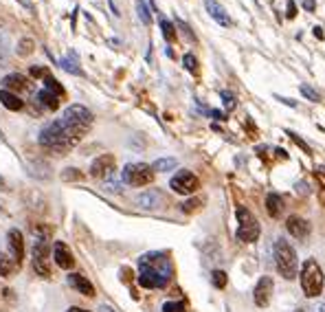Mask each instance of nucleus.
I'll return each instance as SVG.
<instances>
[{
	"label": "nucleus",
	"mask_w": 325,
	"mask_h": 312,
	"mask_svg": "<svg viewBox=\"0 0 325 312\" xmlns=\"http://www.w3.org/2000/svg\"><path fill=\"white\" fill-rule=\"evenodd\" d=\"M171 277V264L165 253H147L139 259V284L143 288H162Z\"/></svg>",
	"instance_id": "f257e3e1"
},
{
	"label": "nucleus",
	"mask_w": 325,
	"mask_h": 312,
	"mask_svg": "<svg viewBox=\"0 0 325 312\" xmlns=\"http://www.w3.org/2000/svg\"><path fill=\"white\" fill-rule=\"evenodd\" d=\"M79 139H81V134L73 130L64 119L51 121L40 132V145H44L46 149H55V152H68Z\"/></svg>",
	"instance_id": "f03ea898"
},
{
	"label": "nucleus",
	"mask_w": 325,
	"mask_h": 312,
	"mask_svg": "<svg viewBox=\"0 0 325 312\" xmlns=\"http://www.w3.org/2000/svg\"><path fill=\"white\" fill-rule=\"evenodd\" d=\"M275 264H277V270H279L281 277H285V279H294L297 277V268H299L297 250L284 237H279L275 242Z\"/></svg>",
	"instance_id": "7ed1b4c3"
},
{
	"label": "nucleus",
	"mask_w": 325,
	"mask_h": 312,
	"mask_svg": "<svg viewBox=\"0 0 325 312\" xmlns=\"http://www.w3.org/2000/svg\"><path fill=\"white\" fill-rule=\"evenodd\" d=\"M299 279H301V288L307 297L321 294V290H323V270H321L316 259H305V262H303Z\"/></svg>",
	"instance_id": "20e7f679"
},
{
	"label": "nucleus",
	"mask_w": 325,
	"mask_h": 312,
	"mask_svg": "<svg viewBox=\"0 0 325 312\" xmlns=\"http://www.w3.org/2000/svg\"><path fill=\"white\" fill-rule=\"evenodd\" d=\"M235 215H237V240L246 242V244H250V242L257 240L259 231H262V229H259L257 218H255L246 207H237Z\"/></svg>",
	"instance_id": "39448f33"
},
{
	"label": "nucleus",
	"mask_w": 325,
	"mask_h": 312,
	"mask_svg": "<svg viewBox=\"0 0 325 312\" xmlns=\"http://www.w3.org/2000/svg\"><path fill=\"white\" fill-rule=\"evenodd\" d=\"M154 180V169L145 163H127L123 167V183L132 185V187H143Z\"/></svg>",
	"instance_id": "423d86ee"
},
{
	"label": "nucleus",
	"mask_w": 325,
	"mask_h": 312,
	"mask_svg": "<svg viewBox=\"0 0 325 312\" xmlns=\"http://www.w3.org/2000/svg\"><path fill=\"white\" fill-rule=\"evenodd\" d=\"M61 119H64L73 130H77L79 134H83V132L90 127V123H92V112L88 108H83V105L73 104V105H68V108L64 110V117H61Z\"/></svg>",
	"instance_id": "0eeeda50"
},
{
	"label": "nucleus",
	"mask_w": 325,
	"mask_h": 312,
	"mask_svg": "<svg viewBox=\"0 0 325 312\" xmlns=\"http://www.w3.org/2000/svg\"><path fill=\"white\" fill-rule=\"evenodd\" d=\"M33 270L42 277L51 275V246L46 237H38L33 242Z\"/></svg>",
	"instance_id": "6e6552de"
},
{
	"label": "nucleus",
	"mask_w": 325,
	"mask_h": 312,
	"mask_svg": "<svg viewBox=\"0 0 325 312\" xmlns=\"http://www.w3.org/2000/svg\"><path fill=\"white\" fill-rule=\"evenodd\" d=\"M169 187L174 189L176 193H183V196H189V193H196L198 187H200V180L191 174V171L183 169L169 180Z\"/></svg>",
	"instance_id": "1a4fd4ad"
},
{
	"label": "nucleus",
	"mask_w": 325,
	"mask_h": 312,
	"mask_svg": "<svg viewBox=\"0 0 325 312\" xmlns=\"http://www.w3.org/2000/svg\"><path fill=\"white\" fill-rule=\"evenodd\" d=\"M272 290H275V284H272V277H262L255 286V292H253V301L255 306L259 308H266L272 299Z\"/></svg>",
	"instance_id": "9d476101"
},
{
	"label": "nucleus",
	"mask_w": 325,
	"mask_h": 312,
	"mask_svg": "<svg viewBox=\"0 0 325 312\" xmlns=\"http://www.w3.org/2000/svg\"><path fill=\"white\" fill-rule=\"evenodd\" d=\"M114 171V156L112 154H101L95 158L90 165V176L92 178H110Z\"/></svg>",
	"instance_id": "9b49d317"
},
{
	"label": "nucleus",
	"mask_w": 325,
	"mask_h": 312,
	"mask_svg": "<svg viewBox=\"0 0 325 312\" xmlns=\"http://www.w3.org/2000/svg\"><path fill=\"white\" fill-rule=\"evenodd\" d=\"M7 242H9V255L18 262V266L22 264L24 259V240H22V233L18 229H11L7 233Z\"/></svg>",
	"instance_id": "f8f14e48"
},
{
	"label": "nucleus",
	"mask_w": 325,
	"mask_h": 312,
	"mask_svg": "<svg viewBox=\"0 0 325 312\" xmlns=\"http://www.w3.org/2000/svg\"><path fill=\"white\" fill-rule=\"evenodd\" d=\"M2 86L4 90H18V92H31L33 90V83L24 77V75H18V73H11L2 79Z\"/></svg>",
	"instance_id": "ddd939ff"
},
{
	"label": "nucleus",
	"mask_w": 325,
	"mask_h": 312,
	"mask_svg": "<svg viewBox=\"0 0 325 312\" xmlns=\"http://www.w3.org/2000/svg\"><path fill=\"white\" fill-rule=\"evenodd\" d=\"M53 259H55V264L60 268H64V270L73 268V264H75L73 253H70V249L64 242H55V246H53Z\"/></svg>",
	"instance_id": "4468645a"
},
{
	"label": "nucleus",
	"mask_w": 325,
	"mask_h": 312,
	"mask_svg": "<svg viewBox=\"0 0 325 312\" xmlns=\"http://www.w3.org/2000/svg\"><path fill=\"white\" fill-rule=\"evenodd\" d=\"M285 229H288V233L292 237H297V240H303V237L310 233V222L303 218H299V215H290L288 220H285Z\"/></svg>",
	"instance_id": "2eb2a0df"
},
{
	"label": "nucleus",
	"mask_w": 325,
	"mask_h": 312,
	"mask_svg": "<svg viewBox=\"0 0 325 312\" xmlns=\"http://www.w3.org/2000/svg\"><path fill=\"white\" fill-rule=\"evenodd\" d=\"M204 7H206V11H209V16L213 18L218 24H222V26H231V18H228V13H226V9L222 7V4L218 2V0H204Z\"/></svg>",
	"instance_id": "dca6fc26"
},
{
	"label": "nucleus",
	"mask_w": 325,
	"mask_h": 312,
	"mask_svg": "<svg viewBox=\"0 0 325 312\" xmlns=\"http://www.w3.org/2000/svg\"><path fill=\"white\" fill-rule=\"evenodd\" d=\"M68 284L73 286L77 292L86 294V297H95V286H92L83 275H79V272H70V275H68Z\"/></svg>",
	"instance_id": "f3484780"
},
{
	"label": "nucleus",
	"mask_w": 325,
	"mask_h": 312,
	"mask_svg": "<svg viewBox=\"0 0 325 312\" xmlns=\"http://www.w3.org/2000/svg\"><path fill=\"white\" fill-rule=\"evenodd\" d=\"M162 202V196L158 191H145L141 196H136V205L141 209H158Z\"/></svg>",
	"instance_id": "a211bd4d"
},
{
	"label": "nucleus",
	"mask_w": 325,
	"mask_h": 312,
	"mask_svg": "<svg viewBox=\"0 0 325 312\" xmlns=\"http://www.w3.org/2000/svg\"><path fill=\"white\" fill-rule=\"evenodd\" d=\"M0 104L4 105L7 110H11V112H16V110H22L24 108V104H22V99L16 95V92H11V90H0Z\"/></svg>",
	"instance_id": "6ab92c4d"
},
{
	"label": "nucleus",
	"mask_w": 325,
	"mask_h": 312,
	"mask_svg": "<svg viewBox=\"0 0 325 312\" xmlns=\"http://www.w3.org/2000/svg\"><path fill=\"white\" fill-rule=\"evenodd\" d=\"M266 211L270 218H281L284 213V200L279 193H268L266 196Z\"/></svg>",
	"instance_id": "aec40b11"
},
{
	"label": "nucleus",
	"mask_w": 325,
	"mask_h": 312,
	"mask_svg": "<svg viewBox=\"0 0 325 312\" xmlns=\"http://www.w3.org/2000/svg\"><path fill=\"white\" fill-rule=\"evenodd\" d=\"M38 101L44 105V108H48V110H57V108H60V97L53 95V92L46 90V88L38 92Z\"/></svg>",
	"instance_id": "412c9836"
},
{
	"label": "nucleus",
	"mask_w": 325,
	"mask_h": 312,
	"mask_svg": "<svg viewBox=\"0 0 325 312\" xmlns=\"http://www.w3.org/2000/svg\"><path fill=\"white\" fill-rule=\"evenodd\" d=\"M16 268H20V266H18V262L11 255L0 253V277H9L11 272H16Z\"/></svg>",
	"instance_id": "4be33fe9"
},
{
	"label": "nucleus",
	"mask_w": 325,
	"mask_h": 312,
	"mask_svg": "<svg viewBox=\"0 0 325 312\" xmlns=\"http://www.w3.org/2000/svg\"><path fill=\"white\" fill-rule=\"evenodd\" d=\"M60 66L66 70V73H73V75H83V70L79 68V64H77V57L75 55H70V57H61L60 60Z\"/></svg>",
	"instance_id": "5701e85b"
},
{
	"label": "nucleus",
	"mask_w": 325,
	"mask_h": 312,
	"mask_svg": "<svg viewBox=\"0 0 325 312\" xmlns=\"http://www.w3.org/2000/svg\"><path fill=\"white\" fill-rule=\"evenodd\" d=\"M176 165H178V163H176V158H158V161H154L152 169L154 171H171Z\"/></svg>",
	"instance_id": "b1692460"
},
{
	"label": "nucleus",
	"mask_w": 325,
	"mask_h": 312,
	"mask_svg": "<svg viewBox=\"0 0 325 312\" xmlns=\"http://www.w3.org/2000/svg\"><path fill=\"white\" fill-rule=\"evenodd\" d=\"M161 29H162V38L167 42H176V26L167 18H161Z\"/></svg>",
	"instance_id": "393cba45"
},
{
	"label": "nucleus",
	"mask_w": 325,
	"mask_h": 312,
	"mask_svg": "<svg viewBox=\"0 0 325 312\" xmlns=\"http://www.w3.org/2000/svg\"><path fill=\"white\" fill-rule=\"evenodd\" d=\"M136 11H139V18L143 24H152V13H149V7L145 0H136Z\"/></svg>",
	"instance_id": "a878e982"
},
{
	"label": "nucleus",
	"mask_w": 325,
	"mask_h": 312,
	"mask_svg": "<svg viewBox=\"0 0 325 312\" xmlns=\"http://www.w3.org/2000/svg\"><path fill=\"white\" fill-rule=\"evenodd\" d=\"M48 165H44V163H31V176H38V178H48Z\"/></svg>",
	"instance_id": "bb28decb"
},
{
	"label": "nucleus",
	"mask_w": 325,
	"mask_h": 312,
	"mask_svg": "<svg viewBox=\"0 0 325 312\" xmlns=\"http://www.w3.org/2000/svg\"><path fill=\"white\" fill-rule=\"evenodd\" d=\"M44 83H46V90H51L53 95H57V97H64V88L60 86V82H57V79H53V77H46V79H44Z\"/></svg>",
	"instance_id": "cd10ccee"
},
{
	"label": "nucleus",
	"mask_w": 325,
	"mask_h": 312,
	"mask_svg": "<svg viewBox=\"0 0 325 312\" xmlns=\"http://www.w3.org/2000/svg\"><path fill=\"white\" fill-rule=\"evenodd\" d=\"M33 46H35V42H33V40H20V42H18V55H22V57L31 55Z\"/></svg>",
	"instance_id": "c85d7f7f"
},
{
	"label": "nucleus",
	"mask_w": 325,
	"mask_h": 312,
	"mask_svg": "<svg viewBox=\"0 0 325 312\" xmlns=\"http://www.w3.org/2000/svg\"><path fill=\"white\" fill-rule=\"evenodd\" d=\"M299 90H301V95L307 97L310 101H321V95L312 86H307V83H301V86H299Z\"/></svg>",
	"instance_id": "c756f323"
},
{
	"label": "nucleus",
	"mask_w": 325,
	"mask_h": 312,
	"mask_svg": "<svg viewBox=\"0 0 325 312\" xmlns=\"http://www.w3.org/2000/svg\"><path fill=\"white\" fill-rule=\"evenodd\" d=\"M211 281H213L215 288H224V286H226V272H224V270H213V272H211Z\"/></svg>",
	"instance_id": "7c9ffc66"
},
{
	"label": "nucleus",
	"mask_w": 325,
	"mask_h": 312,
	"mask_svg": "<svg viewBox=\"0 0 325 312\" xmlns=\"http://www.w3.org/2000/svg\"><path fill=\"white\" fill-rule=\"evenodd\" d=\"M183 64H184V68H187L189 73H196V70H198V60L191 55V53H187V55L183 57Z\"/></svg>",
	"instance_id": "2f4dec72"
},
{
	"label": "nucleus",
	"mask_w": 325,
	"mask_h": 312,
	"mask_svg": "<svg viewBox=\"0 0 325 312\" xmlns=\"http://www.w3.org/2000/svg\"><path fill=\"white\" fill-rule=\"evenodd\" d=\"M162 312H184V303L183 301H167L162 306Z\"/></svg>",
	"instance_id": "473e14b6"
},
{
	"label": "nucleus",
	"mask_w": 325,
	"mask_h": 312,
	"mask_svg": "<svg viewBox=\"0 0 325 312\" xmlns=\"http://www.w3.org/2000/svg\"><path fill=\"white\" fill-rule=\"evenodd\" d=\"M31 77H35V79H46V77H51V75H48V70L44 68V66H31Z\"/></svg>",
	"instance_id": "72a5a7b5"
},
{
	"label": "nucleus",
	"mask_w": 325,
	"mask_h": 312,
	"mask_svg": "<svg viewBox=\"0 0 325 312\" xmlns=\"http://www.w3.org/2000/svg\"><path fill=\"white\" fill-rule=\"evenodd\" d=\"M200 205H202V200H198V198H196V200H187V202H183L180 207H183L184 213H191V211H196Z\"/></svg>",
	"instance_id": "f704fd0d"
},
{
	"label": "nucleus",
	"mask_w": 325,
	"mask_h": 312,
	"mask_svg": "<svg viewBox=\"0 0 325 312\" xmlns=\"http://www.w3.org/2000/svg\"><path fill=\"white\" fill-rule=\"evenodd\" d=\"M220 97L224 99V108H226V110H231L233 105H235V97H233L228 90H222V92H220Z\"/></svg>",
	"instance_id": "c9c22d12"
},
{
	"label": "nucleus",
	"mask_w": 325,
	"mask_h": 312,
	"mask_svg": "<svg viewBox=\"0 0 325 312\" xmlns=\"http://www.w3.org/2000/svg\"><path fill=\"white\" fill-rule=\"evenodd\" d=\"M103 191H108V193H119V191H121V183H117V180H105Z\"/></svg>",
	"instance_id": "e433bc0d"
},
{
	"label": "nucleus",
	"mask_w": 325,
	"mask_h": 312,
	"mask_svg": "<svg viewBox=\"0 0 325 312\" xmlns=\"http://www.w3.org/2000/svg\"><path fill=\"white\" fill-rule=\"evenodd\" d=\"M290 139H292L294 143H297L299 147H301L305 154H310V147H307V143H303V141H301V136H299V134H290Z\"/></svg>",
	"instance_id": "4c0bfd02"
},
{
	"label": "nucleus",
	"mask_w": 325,
	"mask_h": 312,
	"mask_svg": "<svg viewBox=\"0 0 325 312\" xmlns=\"http://www.w3.org/2000/svg\"><path fill=\"white\" fill-rule=\"evenodd\" d=\"M285 18H290V20H292V18H297V4H294L292 0H290L288 7H285Z\"/></svg>",
	"instance_id": "58836bf2"
},
{
	"label": "nucleus",
	"mask_w": 325,
	"mask_h": 312,
	"mask_svg": "<svg viewBox=\"0 0 325 312\" xmlns=\"http://www.w3.org/2000/svg\"><path fill=\"white\" fill-rule=\"evenodd\" d=\"M176 24H178V29H183V31H184V35H187V38H189V40H196V35H193V33H191V29H189V26H187V24H184V22H183V20H176Z\"/></svg>",
	"instance_id": "ea45409f"
},
{
	"label": "nucleus",
	"mask_w": 325,
	"mask_h": 312,
	"mask_svg": "<svg viewBox=\"0 0 325 312\" xmlns=\"http://www.w3.org/2000/svg\"><path fill=\"white\" fill-rule=\"evenodd\" d=\"M77 171L79 169H64V176H61V178H64V180H77L79 178Z\"/></svg>",
	"instance_id": "a19ab883"
},
{
	"label": "nucleus",
	"mask_w": 325,
	"mask_h": 312,
	"mask_svg": "<svg viewBox=\"0 0 325 312\" xmlns=\"http://www.w3.org/2000/svg\"><path fill=\"white\" fill-rule=\"evenodd\" d=\"M303 9H307V11H314L316 2H314V0H303Z\"/></svg>",
	"instance_id": "79ce46f5"
},
{
	"label": "nucleus",
	"mask_w": 325,
	"mask_h": 312,
	"mask_svg": "<svg viewBox=\"0 0 325 312\" xmlns=\"http://www.w3.org/2000/svg\"><path fill=\"white\" fill-rule=\"evenodd\" d=\"M314 38L323 40V29H321V26H314Z\"/></svg>",
	"instance_id": "37998d69"
},
{
	"label": "nucleus",
	"mask_w": 325,
	"mask_h": 312,
	"mask_svg": "<svg viewBox=\"0 0 325 312\" xmlns=\"http://www.w3.org/2000/svg\"><path fill=\"white\" fill-rule=\"evenodd\" d=\"M312 312H325V303H319V306L312 308Z\"/></svg>",
	"instance_id": "c03bdc74"
},
{
	"label": "nucleus",
	"mask_w": 325,
	"mask_h": 312,
	"mask_svg": "<svg viewBox=\"0 0 325 312\" xmlns=\"http://www.w3.org/2000/svg\"><path fill=\"white\" fill-rule=\"evenodd\" d=\"M211 117H215V119H224V114H222V112H218V110H211Z\"/></svg>",
	"instance_id": "a18cd8bd"
},
{
	"label": "nucleus",
	"mask_w": 325,
	"mask_h": 312,
	"mask_svg": "<svg viewBox=\"0 0 325 312\" xmlns=\"http://www.w3.org/2000/svg\"><path fill=\"white\" fill-rule=\"evenodd\" d=\"M99 312H114L110 306H99Z\"/></svg>",
	"instance_id": "49530a36"
},
{
	"label": "nucleus",
	"mask_w": 325,
	"mask_h": 312,
	"mask_svg": "<svg viewBox=\"0 0 325 312\" xmlns=\"http://www.w3.org/2000/svg\"><path fill=\"white\" fill-rule=\"evenodd\" d=\"M66 312H88V310H81V308H68Z\"/></svg>",
	"instance_id": "de8ad7c7"
},
{
	"label": "nucleus",
	"mask_w": 325,
	"mask_h": 312,
	"mask_svg": "<svg viewBox=\"0 0 325 312\" xmlns=\"http://www.w3.org/2000/svg\"><path fill=\"white\" fill-rule=\"evenodd\" d=\"M297 312H303V310H297Z\"/></svg>",
	"instance_id": "09e8293b"
}]
</instances>
